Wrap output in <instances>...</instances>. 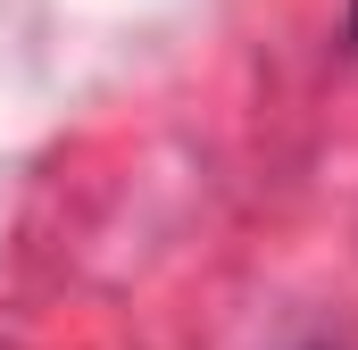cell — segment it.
I'll return each mask as SVG.
<instances>
[{"mask_svg": "<svg viewBox=\"0 0 358 350\" xmlns=\"http://www.w3.org/2000/svg\"><path fill=\"white\" fill-rule=\"evenodd\" d=\"M350 42H358V0H350Z\"/></svg>", "mask_w": 358, "mask_h": 350, "instance_id": "cell-1", "label": "cell"}]
</instances>
